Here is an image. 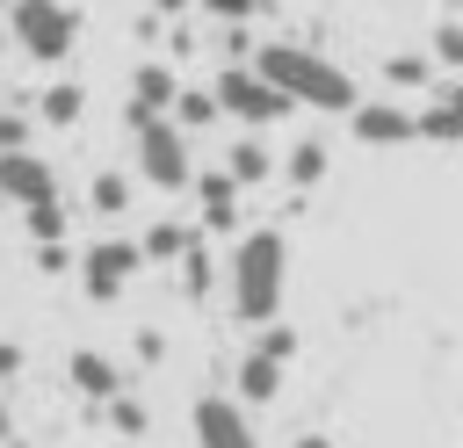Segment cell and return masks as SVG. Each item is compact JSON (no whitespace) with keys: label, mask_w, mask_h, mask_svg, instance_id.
<instances>
[{"label":"cell","mask_w":463,"mask_h":448,"mask_svg":"<svg viewBox=\"0 0 463 448\" xmlns=\"http://www.w3.org/2000/svg\"><path fill=\"white\" fill-rule=\"evenodd\" d=\"M137 267H145V246H137V238H94V246L80 253V289H87V303H116Z\"/></svg>","instance_id":"cell-6"},{"label":"cell","mask_w":463,"mask_h":448,"mask_svg":"<svg viewBox=\"0 0 463 448\" xmlns=\"http://www.w3.org/2000/svg\"><path fill=\"white\" fill-rule=\"evenodd\" d=\"M0 36H7V29H0Z\"/></svg>","instance_id":"cell-33"},{"label":"cell","mask_w":463,"mask_h":448,"mask_svg":"<svg viewBox=\"0 0 463 448\" xmlns=\"http://www.w3.org/2000/svg\"><path fill=\"white\" fill-rule=\"evenodd\" d=\"M188 426H195V448H260V434H253V419H246V405L239 397H195V412H188Z\"/></svg>","instance_id":"cell-7"},{"label":"cell","mask_w":463,"mask_h":448,"mask_svg":"<svg viewBox=\"0 0 463 448\" xmlns=\"http://www.w3.org/2000/svg\"><path fill=\"white\" fill-rule=\"evenodd\" d=\"M253 347H260V354H275V361L289 369V354H297V332H289V325H260V332H253Z\"/></svg>","instance_id":"cell-23"},{"label":"cell","mask_w":463,"mask_h":448,"mask_svg":"<svg viewBox=\"0 0 463 448\" xmlns=\"http://www.w3.org/2000/svg\"><path fill=\"white\" fill-rule=\"evenodd\" d=\"M65 376H72V390H80V397H94V405H109V397H123V390H116L123 376H116V361H109L101 347H80V354L65 361Z\"/></svg>","instance_id":"cell-11"},{"label":"cell","mask_w":463,"mask_h":448,"mask_svg":"<svg viewBox=\"0 0 463 448\" xmlns=\"http://www.w3.org/2000/svg\"><path fill=\"white\" fill-rule=\"evenodd\" d=\"M224 108H217V94H203V87H181V101H174V123L181 130H210Z\"/></svg>","instance_id":"cell-19"},{"label":"cell","mask_w":463,"mask_h":448,"mask_svg":"<svg viewBox=\"0 0 463 448\" xmlns=\"http://www.w3.org/2000/svg\"><path fill=\"white\" fill-rule=\"evenodd\" d=\"M224 173H232L239 188H260V181L275 173V159H268V145H260V137H239V145L224 152Z\"/></svg>","instance_id":"cell-14"},{"label":"cell","mask_w":463,"mask_h":448,"mask_svg":"<svg viewBox=\"0 0 463 448\" xmlns=\"http://www.w3.org/2000/svg\"><path fill=\"white\" fill-rule=\"evenodd\" d=\"M195 195H203V224H210V231H232V224H239V181H232V173H203Z\"/></svg>","instance_id":"cell-13"},{"label":"cell","mask_w":463,"mask_h":448,"mask_svg":"<svg viewBox=\"0 0 463 448\" xmlns=\"http://www.w3.org/2000/svg\"><path fill=\"white\" fill-rule=\"evenodd\" d=\"M87 202H94L101 217H123V210H130V181H123V173H101V181L87 188Z\"/></svg>","instance_id":"cell-21"},{"label":"cell","mask_w":463,"mask_h":448,"mask_svg":"<svg viewBox=\"0 0 463 448\" xmlns=\"http://www.w3.org/2000/svg\"><path fill=\"white\" fill-rule=\"evenodd\" d=\"M434 94H449V101H456V108H463V72H456V79H449V87H434Z\"/></svg>","instance_id":"cell-30"},{"label":"cell","mask_w":463,"mask_h":448,"mask_svg":"<svg viewBox=\"0 0 463 448\" xmlns=\"http://www.w3.org/2000/svg\"><path fill=\"white\" fill-rule=\"evenodd\" d=\"M7 36H14L36 65H58V58L72 51V36H80V14H72L65 0H14V7H7Z\"/></svg>","instance_id":"cell-4"},{"label":"cell","mask_w":463,"mask_h":448,"mask_svg":"<svg viewBox=\"0 0 463 448\" xmlns=\"http://www.w3.org/2000/svg\"><path fill=\"white\" fill-rule=\"evenodd\" d=\"M174 101H181V79L166 72V65H137V79H130V130L137 123H152V116H174Z\"/></svg>","instance_id":"cell-10"},{"label":"cell","mask_w":463,"mask_h":448,"mask_svg":"<svg viewBox=\"0 0 463 448\" xmlns=\"http://www.w3.org/2000/svg\"><path fill=\"white\" fill-rule=\"evenodd\" d=\"M137 246H145V260H188L195 231H188V224H152V231H145Z\"/></svg>","instance_id":"cell-18"},{"label":"cell","mask_w":463,"mask_h":448,"mask_svg":"<svg viewBox=\"0 0 463 448\" xmlns=\"http://www.w3.org/2000/svg\"><path fill=\"white\" fill-rule=\"evenodd\" d=\"M210 275H217V267H210V253H203V246H188V260H181V282H188V296H203V289H210Z\"/></svg>","instance_id":"cell-25"},{"label":"cell","mask_w":463,"mask_h":448,"mask_svg":"<svg viewBox=\"0 0 463 448\" xmlns=\"http://www.w3.org/2000/svg\"><path fill=\"white\" fill-rule=\"evenodd\" d=\"M36 116H43V123H58V130H72V123L87 116V94H80L72 79H58V87H43V101H36Z\"/></svg>","instance_id":"cell-15"},{"label":"cell","mask_w":463,"mask_h":448,"mask_svg":"<svg viewBox=\"0 0 463 448\" xmlns=\"http://www.w3.org/2000/svg\"><path fill=\"white\" fill-rule=\"evenodd\" d=\"M130 137H137V173H145V188H166V195H181V188H195V159H188V130H181L174 116H152V123H137Z\"/></svg>","instance_id":"cell-3"},{"label":"cell","mask_w":463,"mask_h":448,"mask_svg":"<svg viewBox=\"0 0 463 448\" xmlns=\"http://www.w3.org/2000/svg\"><path fill=\"white\" fill-rule=\"evenodd\" d=\"M109 419H116V434H145V405L137 397H109Z\"/></svg>","instance_id":"cell-26"},{"label":"cell","mask_w":463,"mask_h":448,"mask_svg":"<svg viewBox=\"0 0 463 448\" xmlns=\"http://www.w3.org/2000/svg\"><path fill=\"white\" fill-rule=\"evenodd\" d=\"M7 376H22V347H14V340H0V383H7Z\"/></svg>","instance_id":"cell-29"},{"label":"cell","mask_w":463,"mask_h":448,"mask_svg":"<svg viewBox=\"0 0 463 448\" xmlns=\"http://www.w3.org/2000/svg\"><path fill=\"white\" fill-rule=\"evenodd\" d=\"M420 137H434V145H456V137H463V108H456L449 94H434V101L420 108Z\"/></svg>","instance_id":"cell-17"},{"label":"cell","mask_w":463,"mask_h":448,"mask_svg":"<svg viewBox=\"0 0 463 448\" xmlns=\"http://www.w3.org/2000/svg\"><path fill=\"white\" fill-rule=\"evenodd\" d=\"M0 152H29V116L0 108Z\"/></svg>","instance_id":"cell-27"},{"label":"cell","mask_w":463,"mask_h":448,"mask_svg":"<svg viewBox=\"0 0 463 448\" xmlns=\"http://www.w3.org/2000/svg\"><path fill=\"white\" fill-rule=\"evenodd\" d=\"M268 87H282L297 108H318V116H354L362 108V94H354V79L333 65V58H318V51H304V43H260L253 58H246Z\"/></svg>","instance_id":"cell-2"},{"label":"cell","mask_w":463,"mask_h":448,"mask_svg":"<svg viewBox=\"0 0 463 448\" xmlns=\"http://www.w3.org/2000/svg\"><path fill=\"white\" fill-rule=\"evenodd\" d=\"M297 448H333V441L326 434H297Z\"/></svg>","instance_id":"cell-31"},{"label":"cell","mask_w":463,"mask_h":448,"mask_svg":"<svg viewBox=\"0 0 463 448\" xmlns=\"http://www.w3.org/2000/svg\"><path fill=\"white\" fill-rule=\"evenodd\" d=\"M347 123H354V137H362V145H412V137H420V116H412V108H398V101H362Z\"/></svg>","instance_id":"cell-9"},{"label":"cell","mask_w":463,"mask_h":448,"mask_svg":"<svg viewBox=\"0 0 463 448\" xmlns=\"http://www.w3.org/2000/svg\"><path fill=\"white\" fill-rule=\"evenodd\" d=\"M260 0H203V14H217V22H246Z\"/></svg>","instance_id":"cell-28"},{"label":"cell","mask_w":463,"mask_h":448,"mask_svg":"<svg viewBox=\"0 0 463 448\" xmlns=\"http://www.w3.org/2000/svg\"><path fill=\"white\" fill-rule=\"evenodd\" d=\"M282 289H289V246H282V231H239V246H232V260H224V296H232V318L239 325H275V311H282Z\"/></svg>","instance_id":"cell-1"},{"label":"cell","mask_w":463,"mask_h":448,"mask_svg":"<svg viewBox=\"0 0 463 448\" xmlns=\"http://www.w3.org/2000/svg\"><path fill=\"white\" fill-rule=\"evenodd\" d=\"M22 224L36 246H65V202H36V210H22Z\"/></svg>","instance_id":"cell-20"},{"label":"cell","mask_w":463,"mask_h":448,"mask_svg":"<svg viewBox=\"0 0 463 448\" xmlns=\"http://www.w3.org/2000/svg\"><path fill=\"white\" fill-rule=\"evenodd\" d=\"M383 79H391V87H427V79H434V65H427V58H391V65H383Z\"/></svg>","instance_id":"cell-22"},{"label":"cell","mask_w":463,"mask_h":448,"mask_svg":"<svg viewBox=\"0 0 463 448\" xmlns=\"http://www.w3.org/2000/svg\"><path fill=\"white\" fill-rule=\"evenodd\" d=\"M210 94H217V108H224L232 123H246V130H268V123H282V116L297 108V101H289L282 87H268L253 65H224Z\"/></svg>","instance_id":"cell-5"},{"label":"cell","mask_w":463,"mask_h":448,"mask_svg":"<svg viewBox=\"0 0 463 448\" xmlns=\"http://www.w3.org/2000/svg\"><path fill=\"white\" fill-rule=\"evenodd\" d=\"M282 173H289V188H318L326 181V145L318 137H297L289 159H282Z\"/></svg>","instance_id":"cell-16"},{"label":"cell","mask_w":463,"mask_h":448,"mask_svg":"<svg viewBox=\"0 0 463 448\" xmlns=\"http://www.w3.org/2000/svg\"><path fill=\"white\" fill-rule=\"evenodd\" d=\"M0 441H7V412H0Z\"/></svg>","instance_id":"cell-32"},{"label":"cell","mask_w":463,"mask_h":448,"mask_svg":"<svg viewBox=\"0 0 463 448\" xmlns=\"http://www.w3.org/2000/svg\"><path fill=\"white\" fill-rule=\"evenodd\" d=\"M434 58H441L449 72H463V22H441V29H434Z\"/></svg>","instance_id":"cell-24"},{"label":"cell","mask_w":463,"mask_h":448,"mask_svg":"<svg viewBox=\"0 0 463 448\" xmlns=\"http://www.w3.org/2000/svg\"><path fill=\"white\" fill-rule=\"evenodd\" d=\"M0 202H22V210L58 202V173H51V159H36V152H0Z\"/></svg>","instance_id":"cell-8"},{"label":"cell","mask_w":463,"mask_h":448,"mask_svg":"<svg viewBox=\"0 0 463 448\" xmlns=\"http://www.w3.org/2000/svg\"><path fill=\"white\" fill-rule=\"evenodd\" d=\"M232 383H239V405H268V397L282 390V361H275V354H260V347H246Z\"/></svg>","instance_id":"cell-12"}]
</instances>
